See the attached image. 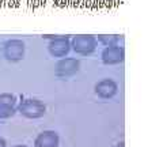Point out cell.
Listing matches in <instances>:
<instances>
[{
  "instance_id": "obj_8",
  "label": "cell",
  "mask_w": 163,
  "mask_h": 147,
  "mask_svg": "<svg viewBox=\"0 0 163 147\" xmlns=\"http://www.w3.org/2000/svg\"><path fill=\"white\" fill-rule=\"evenodd\" d=\"M60 143V137L56 131L46 130L42 131L37 135L34 140V146L36 147H57Z\"/></svg>"
},
{
  "instance_id": "obj_1",
  "label": "cell",
  "mask_w": 163,
  "mask_h": 147,
  "mask_svg": "<svg viewBox=\"0 0 163 147\" xmlns=\"http://www.w3.org/2000/svg\"><path fill=\"white\" fill-rule=\"evenodd\" d=\"M18 112L26 118H40L46 113V105L36 98H26L18 105Z\"/></svg>"
},
{
  "instance_id": "obj_2",
  "label": "cell",
  "mask_w": 163,
  "mask_h": 147,
  "mask_svg": "<svg viewBox=\"0 0 163 147\" xmlns=\"http://www.w3.org/2000/svg\"><path fill=\"white\" fill-rule=\"evenodd\" d=\"M97 45H98L97 38L94 36H89V34L75 36L71 41V48L80 56L91 55V53L97 49Z\"/></svg>"
},
{
  "instance_id": "obj_4",
  "label": "cell",
  "mask_w": 163,
  "mask_h": 147,
  "mask_svg": "<svg viewBox=\"0 0 163 147\" xmlns=\"http://www.w3.org/2000/svg\"><path fill=\"white\" fill-rule=\"evenodd\" d=\"M48 51L53 57H65L71 51V41L67 36H56L48 44Z\"/></svg>"
},
{
  "instance_id": "obj_12",
  "label": "cell",
  "mask_w": 163,
  "mask_h": 147,
  "mask_svg": "<svg viewBox=\"0 0 163 147\" xmlns=\"http://www.w3.org/2000/svg\"><path fill=\"white\" fill-rule=\"evenodd\" d=\"M0 147H7V143H6V140L2 136H0Z\"/></svg>"
},
{
  "instance_id": "obj_6",
  "label": "cell",
  "mask_w": 163,
  "mask_h": 147,
  "mask_svg": "<svg viewBox=\"0 0 163 147\" xmlns=\"http://www.w3.org/2000/svg\"><path fill=\"white\" fill-rule=\"evenodd\" d=\"M102 61L106 65H116L124 61L125 59V51L121 45H114V46H105L102 51Z\"/></svg>"
},
{
  "instance_id": "obj_7",
  "label": "cell",
  "mask_w": 163,
  "mask_h": 147,
  "mask_svg": "<svg viewBox=\"0 0 163 147\" xmlns=\"http://www.w3.org/2000/svg\"><path fill=\"white\" fill-rule=\"evenodd\" d=\"M94 90H95V94L98 97L105 98V99H109V98H112V97H114L116 94H117L118 84L116 83L113 79L106 78V79L99 80V82L95 84Z\"/></svg>"
},
{
  "instance_id": "obj_14",
  "label": "cell",
  "mask_w": 163,
  "mask_h": 147,
  "mask_svg": "<svg viewBox=\"0 0 163 147\" xmlns=\"http://www.w3.org/2000/svg\"><path fill=\"white\" fill-rule=\"evenodd\" d=\"M12 147H27V146H25V145H15V146H12Z\"/></svg>"
},
{
  "instance_id": "obj_13",
  "label": "cell",
  "mask_w": 163,
  "mask_h": 147,
  "mask_svg": "<svg viewBox=\"0 0 163 147\" xmlns=\"http://www.w3.org/2000/svg\"><path fill=\"white\" fill-rule=\"evenodd\" d=\"M116 147H125V143L124 142H118L117 145H116Z\"/></svg>"
},
{
  "instance_id": "obj_3",
  "label": "cell",
  "mask_w": 163,
  "mask_h": 147,
  "mask_svg": "<svg viewBox=\"0 0 163 147\" xmlns=\"http://www.w3.org/2000/svg\"><path fill=\"white\" fill-rule=\"evenodd\" d=\"M3 55L11 63H17L21 61L25 57V42L22 40L18 38H12L8 40L4 44V48H3Z\"/></svg>"
},
{
  "instance_id": "obj_5",
  "label": "cell",
  "mask_w": 163,
  "mask_h": 147,
  "mask_svg": "<svg viewBox=\"0 0 163 147\" xmlns=\"http://www.w3.org/2000/svg\"><path fill=\"white\" fill-rule=\"evenodd\" d=\"M80 61L75 57H63L56 65V75L60 78L72 76L79 71Z\"/></svg>"
},
{
  "instance_id": "obj_11",
  "label": "cell",
  "mask_w": 163,
  "mask_h": 147,
  "mask_svg": "<svg viewBox=\"0 0 163 147\" xmlns=\"http://www.w3.org/2000/svg\"><path fill=\"white\" fill-rule=\"evenodd\" d=\"M0 104L15 106V104H17V97L14 94H11V93H2L0 94Z\"/></svg>"
},
{
  "instance_id": "obj_9",
  "label": "cell",
  "mask_w": 163,
  "mask_h": 147,
  "mask_svg": "<svg viewBox=\"0 0 163 147\" xmlns=\"http://www.w3.org/2000/svg\"><path fill=\"white\" fill-rule=\"evenodd\" d=\"M97 41L101 42L103 46H114V45H121V42L124 41V37L117 36V34H109V36L103 34V36H98Z\"/></svg>"
},
{
  "instance_id": "obj_10",
  "label": "cell",
  "mask_w": 163,
  "mask_h": 147,
  "mask_svg": "<svg viewBox=\"0 0 163 147\" xmlns=\"http://www.w3.org/2000/svg\"><path fill=\"white\" fill-rule=\"evenodd\" d=\"M15 112H17V108H15V106L0 104V120L12 117V116L15 114Z\"/></svg>"
}]
</instances>
